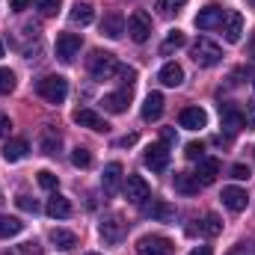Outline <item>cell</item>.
Here are the masks:
<instances>
[{
    "label": "cell",
    "instance_id": "obj_1",
    "mask_svg": "<svg viewBox=\"0 0 255 255\" xmlns=\"http://www.w3.org/2000/svg\"><path fill=\"white\" fill-rule=\"evenodd\" d=\"M36 92L48 101V104H63L68 98V80L63 74H48L42 80H36Z\"/></svg>",
    "mask_w": 255,
    "mask_h": 255
},
{
    "label": "cell",
    "instance_id": "obj_2",
    "mask_svg": "<svg viewBox=\"0 0 255 255\" xmlns=\"http://www.w3.org/2000/svg\"><path fill=\"white\" fill-rule=\"evenodd\" d=\"M86 65H89V74L95 80H113L119 74V68H122V65L116 63V57L107 54V51H92V57H89Z\"/></svg>",
    "mask_w": 255,
    "mask_h": 255
},
{
    "label": "cell",
    "instance_id": "obj_3",
    "mask_svg": "<svg viewBox=\"0 0 255 255\" xmlns=\"http://www.w3.org/2000/svg\"><path fill=\"white\" fill-rule=\"evenodd\" d=\"M190 57L196 65H202V68H211V65H217L223 60V51H220V45H214L211 39H196L190 48Z\"/></svg>",
    "mask_w": 255,
    "mask_h": 255
},
{
    "label": "cell",
    "instance_id": "obj_4",
    "mask_svg": "<svg viewBox=\"0 0 255 255\" xmlns=\"http://www.w3.org/2000/svg\"><path fill=\"white\" fill-rule=\"evenodd\" d=\"M172 241L163 235H145L136 241V255H172Z\"/></svg>",
    "mask_w": 255,
    "mask_h": 255
},
{
    "label": "cell",
    "instance_id": "obj_5",
    "mask_svg": "<svg viewBox=\"0 0 255 255\" xmlns=\"http://www.w3.org/2000/svg\"><path fill=\"white\" fill-rule=\"evenodd\" d=\"M128 33H130V39H133L136 45L148 42V36H151V15L142 12V9H136V12L128 18Z\"/></svg>",
    "mask_w": 255,
    "mask_h": 255
},
{
    "label": "cell",
    "instance_id": "obj_6",
    "mask_svg": "<svg viewBox=\"0 0 255 255\" xmlns=\"http://www.w3.org/2000/svg\"><path fill=\"white\" fill-rule=\"evenodd\" d=\"M98 232H101V238H104V244H122V238H125L128 232V223L119 217V214H110L101 226H98Z\"/></svg>",
    "mask_w": 255,
    "mask_h": 255
},
{
    "label": "cell",
    "instance_id": "obj_7",
    "mask_svg": "<svg viewBox=\"0 0 255 255\" xmlns=\"http://www.w3.org/2000/svg\"><path fill=\"white\" fill-rule=\"evenodd\" d=\"M80 36L77 33H60L57 36V57L63 60V63H74V57L80 54Z\"/></svg>",
    "mask_w": 255,
    "mask_h": 255
},
{
    "label": "cell",
    "instance_id": "obj_8",
    "mask_svg": "<svg viewBox=\"0 0 255 255\" xmlns=\"http://www.w3.org/2000/svg\"><path fill=\"white\" fill-rule=\"evenodd\" d=\"M142 160H145V166H148L151 172H163L166 163H169V145H166V142H154V145H148Z\"/></svg>",
    "mask_w": 255,
    "mask_h": 255
},
{
    "label": "cell",
    "instance_id": "obj_9",
    "mask_svg": "<svg viewBox=\"0 0 255 255\" xmlns=\"http://www.w3.org/2000/svg\"><path fill=\"white\" fill-rule=\"evenodd\" d=\"M125 196H128V202L142 205V202L151 196V187H148V181H145L142 175H128L125 178Z\"/></svg>",
    "mask_w": 255,
    "mask_h": 255
},
{
    "label": "cell",
    "instance_id": "obj_10",
    "mask_svg": "<svg viewBox=\"0 0 255 255\" xmlns=\"http://www.w3.org/2000/svg\"><path fill=\"white\" fill-rule=\"evenodd\" d=\"M220 27H223V36H226V42L238 45V42H241V36H244V15H241V12H226Z\"/></svg>",
    "mask_w": 255,
    "mask_h": 255
},
{
    "label": "cell",
    "instance_id": "obj_11",
    "mask_svg": "<svg viewBox=\"0 0 255 255\" xmlns=\"http://www.w3.org/2000/svg\"><path fill=\"white\" fill-rule=\"evenodd\" d=\"M217 175H220V160H217V157H202V160H199V166H196V172H193V178H196L202 187L214 184V181H217Z\"/></svg>",
    "mask_w": 255,
    "mask_h": 255
},
{
    "label": "cell",
    "instance_id": "obj_12",
    "mask_svg": "<svg viewBox=\"0 0 255 255\" xmlns=\"http://www.w3.org/2000/svg\"><path fill=\"white\" fill-rule=\"evenodd\" d=\"M142 214L151 217V220H160V223H172L175 220V208L160 202V199H151V202H142Z\"/></svg>",
    "mask_w": 255,
    "mask_h": 255
},
{
    "label": "cell",
    "instance_id": "obj_13",
    "mask_svg": "<svg viewBox=\"0 0 255 255\" xmlns=\"http://www.w3.org/2000/svg\"><path fill=\"white\" fill-rule=\"evenodd\" d=\"M74 122L80 128H89V130H98V133H107L110 125L104 122V116H98L95 110H89V107H83V110H77L74 113Z\"/></svg>",
    "mask_w": 255,
    "mask_h": 255
},
{
    "label": "cell",
    "instance_id": "obj_14",
    "mask_svg": "<svg viewBox=\"0 0 255 255\" xmlns=\"http://www.w3.org/2000/svg\"><path fill=\"white\" fill-rule=\"evenodd\" d=\"M178 125L187 128V130H202V128L208 125V113L202 107H184L181 116H178Z\"/></svg>",
    "mask_w": 255,
    "mask_h": 255
},
{
    "label": "cell",
    "instance_id": "obj_15",
    "mask_svg": "<svg viewBox=\"0 0 255 255\" xmlns=\"http://www.w3.org/2000/svg\"><path fill=\"white\" fill-rule=\"evenodd\" d=\"M125 30H128V24H125V18H122V12H107V15H104L101 33H104L107 39H122Z\"/></svg>",
    "mask_w": 255,
    "mask_h": 255
},
{
    "label": "cell",
    "instance_id": "obj_16",
    "mask_svg": "<svg viewBox=\"0 0 255 255\" xmlns=\"http://www.w3.org/2000/svg\"><path fill=\"white\" fill-rule=\"evenodd\" d=\"M223 15H226V12L211 3V6H205V9L196 15V27H199V30H214V27L223 24Z\"/></svg>",
    "mask_w": 255,
    "mask_h": 255
},
{
    "label": "cell",
    "instance_id": "obj_17",
    "mask_svg": "<svg viewBox=\"0 0 255 255\" xmlns=\"http://www.w3.org/2000/svg\"><path fill=\"white\" fill-rule=\"evenodd\" d=\"M223 205H226L229 211L241 214V211H247L250 196H247V190H241V187H226V190H223Z\"/></svg>",
    "mask_w": 255,
    "mask_h": 255
},
{
    "label": "cell",
    "instance_id": "obj_18",
    "mask_svg": "<svg viewBox=\"0 0 255 255\" xmlns=\"http://www.w3.org/2000/svg\"><path fill=\"white\" fill-rule=\"evenodd\" d=\"M163 95L160 92H148L145 95V101H142V119L145 122H157L160 119V113H163Z\"/></svg>",
    "mask_w": 255,
    "mask_h": 255
},
{
    "label": "cell",
    "instance_id": "obj_19",
    "mask_svg": "<svg viewBox=\"0 0 255 255\" xmlns=\"http://www.w3.org/2000/svg\"><path fill=\"white\" fill-rule=\"evenodd\" d=\"M48 217L51 220H68L71 217V202L65 199V196H60V193H54L51 199H48Z\"/></svg>",
    "mask_w": 255,
    "mask_h": 255
},
{
    "label": "cell",
    "instance_id": "obj_20",
    "mask_svg": "<svg viewBox=\"0 0 255 255\" xmlns=\"http://www.w3.org/2000/svg\"><path fill=\"white\" fill-rule=\"evenodd\" d=\"M119 181H122V163H107L104 166V175H101V187L104 193H116L119 190Z\"/></svg>",
    "mask_w": 255,
    "mask_h": 255
},
{
    "label": "cell",
    "instance_id": "obj_21",
    "mask_svg": "<svg viewBox=\"0 0 255 255\" xmlns=\"http://www.w3.org/2000/svg\"><path fill=\"white\" fill-rule=\"evenodd\" d=\"M128 101H130V89L110 92V95H104V98H101V104H104V110H107V113H125Z\"/></svg>",
    "mask_w": 255,
    "mask_h": 255
},
{
    "label": "cell",
    "instance_id": "obj_22",
    "mask_svg": "<svg viewBox=\"0 0 255 255\" xmlns=\"http://www.w3.org/2000/svg\"><path fill=\"white\" fill-rule=\"evenodd\" d=\"M220 116H223V128H226V133H238L241 128L247 125L244 113H238L235 107H220Z\"/></svg>",
    "mask_w": 255,
    "mask_h": 255
},
{
    "label": "cell",
    "instance_id": "obj_23",
    "mask_svg": "<svg viewBox=\"0 0 255 255\" xmlns=\"http://www.w3.org/2000/svg\"><path fill=\"white\" fill-rule=\"evenodd\" d=\"M157 77H160L163 86H181V83H184V68H181L178 63H166L163 68H160Z\"/></svg>",
    "mask_w": 255,
    "mask_h": 255
},
{
    "label": "cell",
    "instance_id": "obj_24",
    "mask_svg": "<svg viewBox=\"0 0 255 255\" xmlns=\"http://www.w3.org/2000/svg\"><path fill=\"white\" fill-rule=\"evenodd\" d=\"M27 151H30L27 139H9V142L3 145V157H6L9 163H18V160H24V157H27Z\"/></svg>",
    "mask_w": 255,
    "mask_h": 255
},
{
    "label": "cell",
    "instance_id": "obj_25",
    "mask_svg": "<svg viewBox=\"0 0 255 255\" xmlns=\"http://www.w3.org/2000/svg\"><path fill=\"white\" fill-rule=\"evenodd\" d=\"M92 18H95L92 3L77 0V3H74V9H71V21H74V24H80V27H86V24H92Z\"/></svg>",
    "mask_w": 255,
    "mask_h": 255
},
{
    "label": "cell",
    "instance_id": "obj_26",
    "mask_svg": "<svg viewBox=\"0 0 255 255\" xmlns=\"http://www.w3.org/2000/svg\"><path fill=\"white\" fill-rule=\"evenodd\" d=\"M51 244H57L60 250H74L77 247V235L74 232H65V229H51Z\"/></svg>",
    "mask_w": 255,
    "mask_h": 255
},
{
    "label": "cell",
    "instance_id": "obj_27",
    "mask_svg": "<svg viewBox=\"0 0 255 255\" xmlns=\"http://www.w3.org/2000/svg\"><path fill=\"white\" fill-rule=\"evenodd\" d=\"M21 229H24V223L18 217H0V241L21 235Z\"/></svg>",
    "mask_w": 255,
    "mask_h": 255
},
{
    "label": "cell",
    "instance_id": "obj_28",
    "mask_svg": "<svg viewBox=\"0 0 255 255\" xmlns=\"http://www.w3.org/2000/svg\"><path fill=\"white\" fill-rule=\"evenodd\" d=\"M184 45H187V36H184V33H181V30H172V33H169V36H166V42H163V45H160V54H163V57H166V54H169V51H178V48H184Z\"/></svg>",
    "mask_w": 255,
    "mask_h": 255
},
{
    "label": "cell",
    "instance_id": "obj_29",
    "mask_svg": "<svg viewBox=\"0 0 255 255\" xmlns=\"http://www.w3.org/2000/svg\"><path fill=\"white\" fill-rule=\"evenodd\" d=\"M199 187H202V184H199L193 175H187V172H178V175H175V190L178 193H187V196H190V193H199Z\"/></svg>",
    "mask_w": 255,
    "mask_h": 255
},
{
    "label": "cell",
    "instance_id": "obj_30",
    "mask_svg": "<svg viewBox=\"0 0 255 255\" xmlns=\"http://www.w3.org/2000/svg\"><path fill=\"white\" fill-rule=\"evenodd\" d=\"M42 151H45V154H57V151H60V133H54L51 128L42 130Z\"/></svg>",
    "mask_w": 255,
    "mask_h": 255
},
{
    "label": "cell",
    "instance_id": "obj_31",
    "mask_svg": "<svg viewBox=\"0 0 255 255\" xmlns=\"http://www.w3.org/2000/svg\"><path fill=\"white\" fill-rule=\"evenodd\" d=\"M202 232H205L208 238H217V235L223 232V220H220L217 214H208V217H205V223H202Z\"/></svg>",
    "mask_w": 255,
    "mask_h": 255
},
{
    "label": "cell",
    "instance_id": "obj_32",
    "mask_svg": "<svg viewBox=\"0 0 255 255\" xmlns=\"http://www.w3.org/2000/svg\"><path fill=\"white\" fill-rule=\"evenodd\" d=\"M71 163L80 166V169H86V166H92V154H89L86 148H74V151H71Z\"/></svg>",
    "mask_w": 255,
    "mask_h": 255
},
{
    "label": "cell",
    "instance_id": "obj_33",
    "mask_svg": "<svg viewBox=\"0 0 255 255\" xmlns=\"http://www.w3.org/2000/svg\"><path fill=\"white\" fill-rule=\"evenodd\" d=\"M15 89V74L9 68H0V95H9Z\"/></svg>",
    "mask_w": 255,
    "mask_h": 255
},
{
    "label": "cell",
    "instance_id": "obj_34",
    "mask_svg": "<svg viewBox=\"0 0 255 255\" xmlns=\"http://www.w3.org/2000/svg\"><path fill=\"white\" fill-rule=\"evenodd\" d=\"M60 3H63V0H36V9H39L42 15H57Z\"/></svg>",
    "mask_w": 255,
    "mask_h": 255
},
{
    "label": "cell",
    "instance_id": "obj_35",
    "mask_svg": "<svg viewBox=\"0 0 255 255\" xmlns=\"http://www.w3.org/2000/svg\"><path fill=\"white\" fill-rule=\"evenodd\" d=\"M39 184H42L45 190H57V184H60V181H57V175H54V172L42 169V172H39Z\"/></svg>",
    "mask_w": 255,
    "mask_h": 255
},
{
    "label": "cell",
    "instance_id": "obj_36",
    "mask_svg": "<svg viewBox=\"0 0 255 255\" xmlns=\"http://www.w3.org/2000/svg\"><path fill=\"white\" fill-rule=\"evenodd\" d=\"M9 255H42V247L39 244H21V247H15Z\"/></svg>",
    "mask_w": 255,
    "mask_h": 255
},
{
    "label": "cell",
    "instance_id": "obj_37",
    "mask_svg": "<svg viewBox=\"0 0 255 255\" xmlns=\"http://www.w3.org/2000/svg\"><path fill=\"white\" fill-rule=\"evenodd\" d=\"M202 151H205V145H202V142H187V148H184L187 160H202V157H205Z\"/></svg>",
    "mask_w": 255,
    "mask_h": 255
},
{
    "label": "cell",
    "instance_id": "obj_38",
    "mask_svg": "<svg viewBox=\"0 0 255 255\" xmlns=\"http://www.w3.org/2000/svg\"><path fill=\"white\" fill-rule=\"evenodd\" d=\"M187 0H157V9L160 12H178Z\"/></svg>",
    "mask_w": 255,
    "mask_h": 255
},
{
    "label": "cell",
    "instance_id": "obj_39",
    "mask_svg": "<svg viewBox=\"0 0 255 255\" xmlns=\"http://www.w3.org/2000/svg\"><path fill=\"white\" fill-rule=\"evenodd\" d=\"M250 166H244V163H238V166H232V178L235 181H250Z\"/></svg>",
    "mask_w": 255,
    "mask_h": 255
},
{
    "label": "cell",
    "instance_id": "obj_40",
    "mask_svg": "<svg viewBox=\"0 0 255 255\" xmlns=\"http://www.w3.org/2000/svg\"><path fill=\"white\" fill-rule=\"evenodd\" d=\"M15 202H18V208H21V211H33V214L39 211V205H36V199H30V196H18Z\"/></svg>",
    "mask_w": 255,
    "mask_h": 255
},
{
    "label": "cell",
    "instance_id": "obj_41",
    "mask_svg": "<svg viewBox=\"0 0 255 255\" xmlns=\"http://www.w3.org/2000/svg\"><path fill=\"white\" fill-rule=\"evenodd\" d=\"M229 255H255V244H238L229 250Z\"/></svg>",
    "mask_w": 255,
    "mask_h": 255
},
{
    "label": "cell",
    "instance_id": "obj_42",
    "mask_svg": "<svg viewBox=\"0 0 255 255\" xmlns=\"http://www.w3.org/2000/svg\"><path fill=\"white\" fill-rule=\"evenodd\" d=\"M9 130H12V119L6 113H0V136H9Z\"/></svg>",
    "mask_w": 255,
    "mask_h": 255
},
{
    "label": "cell",
    "instance_id": "obj_43",
    "mask_svg": "<svg viewBox=\"0 0 255 255\" xmlns=\"http://www.w3.org/2000/svg\"><path fill=\"white\" fill-rule=\"evenodd\" d=\"M244 119H247V128H253V130H255V101H253V104H247Z\"/></svg>",
    "mask_w": 255,
    "mask_h": 255
},
{
    "label": "cell",
    "instance_id": "obj_44",
    "mask_svg": "<svg viewBox=\"0 0 255 255\" xmlns=\"http://www.w3.org/2000/svg\"><path fill=\"white\" fill-rule=\"evenodd\" d=\"M30 3H33V0H9V6H12L15 12H21V9H27Z\"/></svg>",
    "mask_w": 255,
    "mask_h": 255
},
{
    "label": "cell",
    "instance_id": "obj_45",
    "mask_svg": "<svg viewBox=\"0 0 255 255\" xmlns=\"http://www.w3.org/2000/svg\"><path fill=\"white\" fill-rule=\"evenodd\" d=\"M163 142H175V128H163Z\"/></svg>",
    "mask_w": 255,
    "mask_h": 255
},
{
    "label": "cell",
    "instance_id": "obj_46",
    "mask_svg": "<svg viewBox=\"0 0 255 255\" xmlns=\"http://www.w3.org/2000/svg\"><path fill=\"white\" fill-rule=\"evenodd\" d=\"M190 255H214V253H211V247H196Z\"/></svg>",
    "mask_w": 255,
    "mask_h": 255
},
{
    "label": "cell",
    "instance_id": "obj_47",
    "mask_svg": "<svg viewBox=\"0 0 255 255\" xmlns=\"http://www.w3.org/2000/svg\"><path fill=\"white\" fill-rule=\"evenodd\" d=\"M130 142H136V133H128V136L119 139V145H130Z\"/></svg>",
    "mask_w": 255,
    "mask_h": 255
},
{
    "label": "cell",
    "instance_id": "obj_48",
    "mask_svg": "<svg viewBox=\"0 0 255 255\" xmlns=\"http://www.w3.org/2000/svg\"><path fill=\"white\" fill-rule=\"evenodd\" d=\"M0 57H3V42H0Z\"/></svg>",
    "mask_w": 255,
    "mask_h": 255
},
{
    "label": "cell",
    "instance_id": "obj_49",
    "mask_svg": "<svg viewBox=\"0 0 255 255\" xmlns=\"http://www.w3.org/2000/svg\"><path fill=\"white\" fill-rule=\"evenodd\" d=\"M86 255H98V253H86Z\"/></svg>",
    "mask_w": 255,
    "mask_h": 255
}]
</instances>
